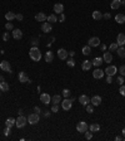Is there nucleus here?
I'll use <instances>...</instances> for the list:
<instances>
[{
    "mask_svg": "<svg viewBox=\"0 0 125 141\" xmlns=\"http://www.w3.org/2000/svg\"><path fill=\"white\" fill-rule=\"evenodd\" d=\"M29 56L34 62H39L41 59V52L38 47H31L30 50H29Z\"/></svg>",
    "mask_w": 125,
    "mask_h": 141,
    "instance_id": "nucleus-1",
    "label": "nucleus"
},
{
    "mask_svg": "<svg viewBox=\"0 0 125 141\" xmlns=\"http://www.w3.org/2000/svg\"><path fill=\"white\" fill-rule=\"evenodd\" d=\"M28 124V118L24 116V115H21V116H19L16 120H15V126L16 127H19V129H21V127H24L25 125Z\"/></svg>",
    "mask_w": 125,
    "mask_h": 141,
    "instance_id": "nucleus-2",
    "label": "nucleus"
},
{
    "mask_svg": "<svg viewBox=\"0 0 125 141\" xmlns=\"http://www.w3.org/2000/svg\"><path fill=\"white\" fill-rule=\"evenodd\" d=\"M39 121H40L39 113H30V115L28 116V122H29L30 125H36Z\"/></svg>",
    "mask_w": 125,
    "mask_h": 141,
    "instance_id": "nucleus-3",
    "label": "nucleus"
},
{
    "mask_svg": "<svg viewBox=\"0 0 125 141\" xmlns=\"http://www.w3.org/2000/svg\"><path fill=\"white\" fill-rule=\"evenodd\" d=\"M73 101H74V98L73 100H70V98H65L64 101H61V107L64 111H69V110H71V107H73Z\"/></svg>",
    "mask_w": 125,
    "mask_h": 141,
    "instance_id": "nucleus-4",
    "label": "nucleus"
},
{
    "mask_svg": "<svg viewBox=\"0 0 125 141\" xmlns=\"http://www.w3.org/2000/svg\"><path fill=\"white\" fill-rule=\"evenodd\" d=\"M88 129H89V126H88V124H86L85 121H80V122L76 125V130H78L79 132H81V134L85 132Z\"/></svg>",
    "mask_w": 125,
    "mask_h": 141,
    "instance_id": "nucleus-5",
    "label": "nucleus"
},
{
    "mask_svg": "<svg viewBox=\"0 0 125 141\" xmlns=\"http://www.w3.org/2000/svg\"><path fill=\"white\" fill-rule=\"evenodd\" d=\"M88 45H90L91 48H93V47H99V45H100V39H99L98 37L90 38V39L88 40Z\"/></svg>",
    "mask_w": 125,
    "mask_h": 141,
    "instance_id": "nucleus-6",
    "label": "nucleus"
},
{
    "mask_svg": "<svg viewBox=\"0 0 125 141\" xmlns=\"http://www.w3.org/2000/svg\"><path fill=\"white\" fill-rule=\"evenodd\" d=\"M104 74H105V72L100 68H96L95 70H93V77L95 79H101L104 77Z\"/></svg>",
    "mask_w": 125,
    "mask_h": 141,
    "instance_id": "nucleus-7",
    "label": "nucleus"
},
{
    "mask_svg": "<svg viewBox=\"0 0 125 141\" xmlns=\"http://www.w3.org/2000/svg\"><path fill=\"white\" fill-rule=\"evenodd\" d=\"M108 76H114V74H116V72H118V68L115 67V66H108L105 70H104Z\"/></svg>",
    "mask_w": 125,
    "mask_h": 141,
    "instance_id": "nucleus-8",
    "label": "nucleus"
},
{
    "mask_svg": "<svg viewBox=\"0 0 125 141\" xmlns=\"http://www.w3.org/2000/svg\"><path fill=\"white\" fill-rule=\"evenodd\" d=\"M0 68L3 70H5V72H8V73H11V66H10V63L6 62V61H3V62L0 63Z\"/></svg>",
    "mask_w": 125,
    "mask_h": 141,
    "instance_id": "nucleus-9",
    "label": "nucleus"
},
{
    "mask_svg": "<svg viewBox=\"0 0 125 141\" xmlns=\"http://www.w3.org/2000/svg\"><path fill=\"white\" fill-rule=\"evenodd\" d=\"M40 101H41L44 105H49L50 101H51V97H50V95H48V93H43V95H40Z\"/></svg>",
    "mask_w": 125,
    "mask_h": 141,
    "instance_id": "nucleus-10",
    "label": "nucleus"
},
{
    "mask_svg": "<svg viewBox=\"0 0 125 141\" xmlns=\"http://www.w3.org/2000/svg\"><path fill=\"white\" fill-rule=\"evenodd\" d=\"M68 56H69V53H68V50H65L64 48H60L59 50H58V57L62 59V61H65L66 58H68Z\"/></svg>",
    "mask_w": 125,
    "mask_h": 141,
    "instance_id": "nucleus-11",
    "label": "nucleus"
},
{
    "mask_svg": "<svg viewBox=\"0 0 125 141\" xmlns=\"http://www.w3.org/2000/svg\"><path fill=\"white\" fill-rule=\"evenodd\" d=\"M116 43H118V45H119V47H124V44H125V34H124V33L118 34Z\"/></svg>",
    "mask_w": 125,
    "mask_h": 141,
    "instance_id": "nucleus-12",
    "label": "nucleus"
},
{
    "mask_svg": "<svg viewBox=\"0 0 125 141\" xmlns=\"http://www.w3.org/2000/svg\"><path fill=\"white\" fill-rule=\"evenodd\" d=\"M79 102L81 103L83 106H86L89 105V102H90V98L86 96V95H81L80 97H79Z\"/></svg>",
    "mask_w": 125,
    "mask_h": 141,
    "instance_id": "nucleus-13",
    "label": "nucleus"
},
{
    "mask_svg": "<svg viewBox=\"0 0 125 141\" xmlns=\"http://www.w3.org/2000/svg\"><path fill=\"white\" fill-rule=\"evenodd\" d=\"M41 30H43L44 33H49V32L51 30V24H50L49 22H44V23L41 24Z\"/></svg>",
    "mask_w": 125,
    "mask_h": 141,
    "instance_id": "nucleus-14",
    "label": "nucleus"
},
{
    "mask_svg": "<svg viewBox=\"0 0 125 141\" xmlns=\"http://www.w3.org/2000/svg\"><path fill=\"white\" fill-rule=\"evenodd\" d=\"M90 102L93 106H100L101 105V97L100 96H93V98H90Z\"/></svg>",
    "mask_w": 125,
    "mask_h": 141,
    "instance_id": "nucleus-15",
    "label": "nucleus"
},
{
    "mask_svg": "<svg viewBox=\"0 0 125 141\" xmlns=\"http://www.w3.org/2000/svg\"><path fill=\"white\" fill-rule=\"evenodd\" d=\"M103 59H104V62H106V63H111V62H113V54H111L110 52H105L104 56H103Z\"/></svg>",
    "mask_w": 125,
    "mask_h": 141,
    "instance_id": "nucleus-16",
    "label": "nucleus"
},
{
    "mask_svg": "<svg viewBox=\"0 0 125 141\" xmlns=\"http://www.w3.org/2000/svg\"><path fill=\"white\" fill-rule=\"evenodd\" d=\"M91 67H93L91 61H84V62H83V64H81L83 70H90V69H91Z\"/></svg>",
    "mask_w": 125,
    "mask_h": 141,
    "instance_id": "nucleus-17",
    "label": "nucleus"
},
{
    "mask_svg": "<svg viewBox=\"0 0 125 141\" xmlns=\"http://www.w3.org/2000/svg\"><path fill=\"white\" fill-rule=\"evenodd\" d=\"M54 11H55L56 14H62V11H64V5L60 4V3H56V4L54 5Z\"/></svg>",
    "mask_w": 125,
    "mask_h": 141,
    "instance_id": "nucleus-18",
    "label": "nucleus"
},
{
    "mask_svg": "<svg viewBox=\"0 0 125 141\" xmlns=\"http://www.w3.org/2000/svg\"><path fill=\"white\" fill-rule=\"evenodd\" d=\"M13 38L16 39V40L21 39V38H23V32H21L20 29H14V30H13Z\"/></svg>",
    "mask_w": 125,
    "mask_h": 141,
    "instance_id": "nucleus-19",
    "label": "nucleus"
},
{
    "mask_svg": "<svg viewBox=\"0 0 125 141\" xmlns=\"http://www.w3.org/2000/svg\"><path fill=\"white\" fill-rule=\"evenodd\" d=\"M120 6H121V0H113L111 4H110V8H111L113 10H116V9H119Z\"/></svg>",
    "mask_w": 125,
    "mask_h": 141,
    "instance_id": "nucleus-20",
    "label": "nucleus"
},
{
    "mask_svg": "<svg viewBox=\"0 0 125 141\" xmlns=\"http://www.w3.org/2000/svg\"><path fill=\"white\" fill-rule=\"evenodd\" d=\"M19 81H20L21 83H25V82H28V81H29V77H28V74H26L25 72H20V73H19Z\"/></svg>",
    "mask_w": 125,
    "mask_h": 141,
    "instance_id": "nucleus-21",
    "label": "nucleus"
},
{
    "mask_svg": "<svg viewBox=\"0 0 125 141\" xmlns=\"http://www.w3.org/2000/svg\"><path fill=\"white\" fill-rule=\"evenodd\" d=\"M44 58H45V62H48V63L53 62V61H54V54H53V52H50V50H49V52H46Z\"/></svg>",
    "mask_w": 125,
    "mask_h": 141,
    "instance_id": "nucleus-22",
    "label": "nucleus"
},
{
    "mask_svg": "<svg viewBox=\"0 0 125 141\" xmlns=\"http://www.w3.org/2000/svg\"><path fill=\"white\" fill-rule=\"evenodd\" d=\"M35 20L44 23V20H46V15H45L44 13H38V14L35 15Z\"/></svg>",
    "mask_w": 125,
    "mask_h": 141,
    "instance_id": "nucleus-23",
    "label": "nucleus"
},
{
    "mask_svg": "<svg viewBox=\"0 0 125 141\" xmlns=\"http://www.w3.org/2000/svg\"><path fill=\"white\" fill-rule=\"evenodd\" d=\"M115 20H116V23H119V24H124L125 15L124 14H116V15H115Z\"/></svg>",
    "mask_w": 125,
    "mask_h": 141,
    "instance_id": "nucleus-24",
    "label": "nucleus"
},
{
    "mask_svg": "<svg viewBox=\"0 0 125 141\" xmlns=\"http://www.w3.org/2000/svg\"><path fill=\"white\" fill-rule=\"evenodd\" d=\"M93 19L94 20H101L103 19V14L99 10H95V11H93Z\"/></svg>",
    "mask_w": 125,
    "mask_h": 141,
    "instance_id": "nucleus-25",
    "label": "nucleus"
},
{
    "mask_svg": "<svg viewBox=\"0 0 125 141\" xmlns=\"http://www.w3.org/2000/svg\"><path fill=\"white\" fill-rule=\"evenodd\" d=\"M89 130H90L91 132H98V131H100V125H99V124H91V125L89 126Z\"/></svg>",
    "mask_w": 125,
    "mask_h": 141,
    "instance_id": "nucleus-26",
    "label": "nucleus"
},
{
    "mask_svg": "<svg viewBox=\"0 0 125 141\" xmlns=\"http://www.w3.org/2000/svg\"><path fill=\"white\" fill-rule=\"evenodd\" d=\"M15 125V118H13V117H9L6 121H5V126H8V127H13Z\"/></svg>",
    "mask_w": 125,
    "mask_h": 141,
    "instance_id": "nucleus-27",
    "label": "nucleus"
},
{
    "mask_svg": "<svg viewBox=\"0 0 125 141\" xmlns=\"http://www.w3.org/2000/svg\"><path fill=\"white\" fill-rule=\"evenodd\" d=\"M103 62H104V59H103V58H100V57H96V58L94 59L91 63H93V66H95V67H99L100 64H103Z\"/></svg>",
    "mask_w": 125,
    "mask_h": 141,
    "instance_id": "nucleus-28",
    "label": "nucleus"
},
{
    "mask_svg": "<svg viewBox=\"0 0 125 141\" xmlns=\"http://www.w3.org/2000/svg\"><path fill=\"white\" fill-rule=\"evenodd\" d=\"M15 15H16V14H14L13 11H8V13L5 14V19H6V20H9V22H11V20H14V19H15Z\"/></svg>",
    "mask_w": 125,
    "mask_h": 141,
    "instance_id": "nucleus-29",
    "label": "nucleus"
},
{
    "mask_svg": "<svg viewBox=\"0 0 125 141\" xmlns=\"http://www.w3.org/2000/svg\"><path fill=\"white\" fill-rule=\"evenodd\" d=\"M0 90H1L3 92H8V91H9V84H8L5 81L0 82Z\"/></svg>",
    "mask_w": 125,
    "mask_h": 141,
    "instance_id": "nucleus-30",
    "label": "nucleus"
},
{
    "mask_svg": "<svg viewBox=\"0 0 125 141\" xmlns=\"http://www.w3.org/2000/svg\"><path fill=\"white\" fill-rule=\"evenodd\" d=\"M83 54L84 56H89L90 53H91V47L90 45H85V47H83Z\"/></svg>",
    "mask_w": 125,
    "mask_h": 141,
    "instance_id": "nucleus-31",
    "label": "nucleus"
},
{
    "mask_svg": "<svg viewBox=\"0 0 125 141\" xmlns=\"http://www.w3.org/2000/svg\"><path fill=\"white\" fill-rule=\"evenodd\" d=\"M51 101H53V103H55V105H59V103H61V96H59V95H55V96H53Z\"/></svg>",
    "mask_w": 125,
    "mask_h": 141,
    "instance_id": "nucleus-32",
    "label": "nucleus"
},
{
    "mask_svg": "<svg viewBox=\"0 0 125 141\" xmlns=\"http://www.w3.org/2000/svg\"><path fill=\"white\" fill-rule=\"evenodd\" d=\"M116 52H118V54H119L120 58H125V48L124 47H119V48L116 49Z\"/></svg>",
    "mask_w": 125,
    "mask_h": 141,
    "instance_id": "nucleus-33",
    "label": "nucleus"
},
{
    "mask_svg": "<svg viewBox=\"0 0 125 141\" xmlns=\"http://www.w3.org/2000/svg\"><path fill=\"white\" fill-rule=\"evenodd\" d=\"M46 20L51 24V23H55V22H58V18H56V15H54V14H51V15H49L48 18H46Z\"/></svg>",
    "mask_w": 125,
    "mask_h": 141,
    "instance_id": "nucleus-34",
    "label": "nucleus"
},
{
    "mask_svg": "<svg viewBox=\"0 0 125 141\" xmlns=\"http://www.w3.org/2000/svg\"><path fill=\"white\" fill-rule=\"evenodd\" d=\"M30 44H31V47H38L39 45V39L38 38H33L30 40Z\"/></svg>",
    "mask_w": 125,
    "mask_h": 141,
    "instance_id": "nucleus-35",
    "label": "nucleus"
},
{
    "mask_svg": "<svg viewBox=\"0 0 125 141\" xmlns=\"http://www.w3.org/2000/svg\"><path fill=\"white\" fill-rule=\"evenodd\" d=\"M84 134H85V139H86V140H91V139H93V132H91V131H88V130H86Z\"/></svg>",
    "mask_w": 125,
    "mask_h": 141,
    "instance_id": "nucleus-36",
    "label": "nucleus"
},
{
    "mask_svg": "<svg viewBox=\"0 0 125 141\" xmlns=\"http://www.w3.org/2000/svg\"><path fill=\"white\" fill-rule=\"evenodd\" d=\"M5 29H6V30H14V25H13V23L8 22V23L5 24Z\"/></svg>",
    "mask_w": 125,
    "mask_h": 141,
    "instance_id": "nucleus-37",
    "label": "nucleus"
},
{
    "mask_svg": "<svg viewBox=\"0 0 125 141\" xmlns=\"http://www.w3.org/2000/svg\"><path fill=\"white\" fill-rule=\"evenodd\" d=\"M118 48H119L118 43H111V44H110V47H109V49H110V50H116Z\"/></svg>",
    "mask_w": 125,
    "mask_h": 141,
    "instance_id": "nucleus-38",
    "label": "nucleus"
},
{
    "mask_svg": "<svg viewBox=\"0 0 125 141\" xmlns=\"http://www.w3.org/2000/svg\"><path fill=\"white\" fill-rule=\"evenodd\" d=\"M62 96H64L65 98H68V97L70 96V91H69L68 88H65V90H62Z\"/></svg>",
    "mask_w": 125,
    "mask_h": 141,
    "instance_id": "nucleus-39",
    "label": "nucleus"
},
{
    "mask_svg": "<svg viewBox=\"0 0 125 141\" xmlns=\"http://www.w3.org/2000/svg\"><path fill=\"white\" fill-rule=\"evenodd\" d=\"M59 111V105H55V103H53V107H51V112H58Z\"/></svg>",
    "mask_w": 125,
    "mask_h": 141,
    "instance_id": "nucleus-40",
    "label": "nucleus"
},
{
    "mask_svg": "<svg viewBox=\"0 0 125 141\" xmlns=\"http://www.w3.org/2000/svg\"><path fill=\"white\" fill-rule=\"evenodd\" d=\"M86 111H88L89 113H93V112H94V107H93V105H86Z\"/></svg>",
    "mask_w": 125,
    "mask_h": 141,
    "instance_id": "nucleus-41",
    "label": "nucleus"
},
{
    "mask_svg": "<svg viewBox=\"0 0 125 141\" xmlns=\"http://www.w3.org/2000/svg\"><path fill=\"white\" fill-rule=\"evenodd\" d=\"M66 64H68L69 67H75V62L73 61V58H71V59H69V61L66 62Z\"/></svg>",
    "mask_w": 125,
    "mask_h": 141,
    "instance_id": "nucleus-42",
    "label": "nucleus"
},
{
    "mask_svg": "<svg viewBox=\"0 0 125 141\" xmlns=\"http://www.w3.org/2000/svg\"><path fill=\"white\" fill-rule=\"evenodd\" d=\"M119 73H120V76H125V66H121L119 68Z\"/></svg>",
    "mask_w": 125,
    "mask_h": 141,
    "instance_id": "nucleus-43",
    "label": "nucleus"
},
{
    "mask_svg": "<svg viewBox=\"0 0 125 141\" xmlns=\"http://www.w3.org/2000/svg\"><path fill=\"white\" fill-rule=\"evenodd\" d=\"M116 81H118V83H119V84L121 86V84L124 83V76H120V77H119V78H118Z\"/></svg>",
    "mask_w": 125,
    "mask_h": 141,
    "instance_id": "nucleus-44",
    "label": "nucleus"
},
{
    "mask_svg": "<svg viewBox=\"0 0 125 141\" xmlns=\"http://www.w3.org/2000/svg\"><path fill=\"white\" fill-rule=\"evenodd\" d=\"M119 92H120V95H121V96H125V86H123V84H121V87H120Z\"/></svg>",
    "mask_w": 125,
    "mask_h": 141,
    "instance_id": "nucleus-45",
    "label": "nucleus"
},
{
    "mask_svg": "<svg viewBox=\"0 0 125 141\" xmlns=\"http://www.w3.org/2000/svg\"><path fill=\"white\" fill-rule=\"evenodd\" d=\"M3 39L6 42V40H9L10 39V34L9 33H4V35H3Z\"/></svg>",
    "mask_w": 125,
    "mask_h": 141,
    "instance_id": "nucleus-46",
    "label": "nucleus"
},
{
    "mask_svg": "<svg viewBox=\"0 0 125 141\" xmlns=\"http://www.w3.org/2000/svg\"><path fill=\"white\" fill-rule=\"evenodd\" d=\"M23 18H24V16H23V14H16V15H15V19H18L19 22H21V20H23Z\"/></svg>",
    "mask_w": 125,
    "mask_h": 141,
    "instance_id": "nucleus-47",
    "label": "nucleus"
},
{
    "mask_svg": "<svg viewBox=\"0 0 125 141\" xmlns=\"http://www.w3.org/2000/svg\"><path fill=\"white\" fill-rule=\"evenodd\" d=\"M4 134L8 136L9 134H10V127H8V126H5V130H4Z\"/></svg>",
    "mask_w": 125,
    "mask_h": 141,
    "instance_id": "nucleus-48",
    "label": "nucleus"
},
{
    "mask_svg": "<svg viewBox=\"0 0 125 141\" xmlns=\"http://www.w3.org/2000/svg\"><path fill=\"white\" fill-rule=\"evenodd\" d=\"M58 22H60V23L65 22V15H64V14H61V15H60V18L58 19Z\"/></svg>",
    "mask_w": 125,
    "mask_h": 141,
    "instance_id": "nucleus-49",
    "label": "nucleus"
},
{
    "mask_svg": "<svg viewBox=\"0 0 125 141\" xmlns=\"http://www.w3.org/2000/svg\"><path fill=\"white\" fill-rule=\"evenodd\" d=\"M103 18H104V19H106V20H108V19H110V18H111V15H110V14H109V13H106V14H104V15H103Z\"/></svg>",
    "mask_w": 125,
    "mask_h": 141,
    "instance_id": "nucleus-50",
    "label": "nucleus"
},
{
    "mask_svg": "<svg viewBox=\"0 0 125 141\" xmlns=\"http://www.w3.org/2000/svg\"><path fill=\"white\" fill-rule=\"evenodd\" d=\"M106 82H108V83H111V82H113V76H108V77H106Z\"/></svg>",
    "mask_w": 125,
    "mask_h": 141,
    "instance_id": "nucleus-51",
    "label": "nucleus"
},
{
    "mask_svg": "<svg viewBox=\"0 0 125 141\" xmlns=\"http://www.w3.org/2000/svg\"><path fill=\"white\" fill-rule=\"evenodd\" d=\"M34 111H35V113H39V115H40V112H41V111H40V108H39L38 106H36V107L34 108Z\"/></svg>",
    "mask_w": 125,
    "mask_h": 141,
    "instance_id": "nucleus-52",
    "label": "nucleus"
},
{
    "mask_svg": "<svg viewBox=\"0 0 125 141\" xmlns=\"http://www.w3.org/2000/svg\"><path fill=\"white\" fill-rule=\"evenodd\" d=\"M69 56H70V57H74V56H75V52H74V50L69 52Z\"/></svg>",
    "mask_w": 125,
    "mask_h": 141,
    "instance_id": "nucleus-53",
    "label": "nucleus"
},
{
    "mask_svg": "<svg viewBox=\"0 0 125 141\" xmlns=\"http://www.w3.org/2000/svg\"><path fill=\"white\" fill-rule=\"evenodd\" d=\"M18 113H19V116H21V115L24 113V111H23V110H19V111H18Z\"/></svg>",
    "mask_w": 125,
    "mask_h": 141,
    "instance_id": "nucleus-54",
    "label": "nucleus"
},
{
    "mask_svg": "<svg viewBox=\"0 0 125 141\" xmlns=\"http://www.w3.org/2000/svg\"><path fill=\"white\" fill-rule=\"evenodd\" d=\"M115 141H121V137H120V136H116V137H115Z\"/></svg>",
    "mask_w": 125,
    "mask_h": 141,
    "instance_id": "nucleus-55",
    "label": "nucleus"
},
{
    "mask_svg": "<svg viewBox=\"0 0 125 141\" xmlns=\"http://www.w3.org/2000/svg\"><path fill=\"white\" fill-rule=\"evenodd\" d=\"M3 81H4V78H3V77L0 76V82H3Z\"/></svg>",
    "mask_w": 125,
    "mask_h": 141,
    "instance_id": "nucleus-56",
    "label": "nucleus"
},
{
    "mask_svg": "<svg viewBox=\"0 0 125 141\" xmlns=\"http://www.w3.org/2000/svg\"><path fill=\"white\" fill-rule=\"evenodd\" d=\"M123 135H124V136H125V127H124V129H123Z\"/></svg>",
    "mask_w": 125,
    "mask_h": 141,
    "instance_id": "nucleus-57",
    "label": "nucleus"
},
{
    "mask_svg": "<svg viewBox=\"0 0 125 141\" xmlns=\"http://www.w3.org/2000/svg\"><path fill=\"white\" fill-rule=\"evenodd\" d=\"M0 95H1V90H0Z\"/></svg>",
    "mask_w": 125,
    "mask_h": 141,
    "instance_id": "nucleus-58",
    "label": "nucleus"
}]
</instances>
